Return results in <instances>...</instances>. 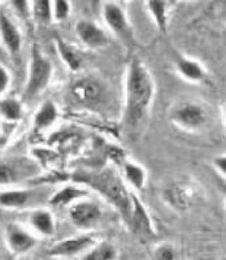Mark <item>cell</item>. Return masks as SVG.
<instances>
[{
	"label": "cell",
	"mask_w": 226,
	"mask_h": 260,
	"mask_svg": "<svg viewBox=\"0 0 226 260\" xmlns=\"http://www.w3.org/2000/svg\"><path fill=\"white\" fill-rule=\"evenodd\" d=\"M156 86L151 70L141 59L133 58L127 64L125 78L123 123L129 132H136L148 118L154 103Z\"/></svg>",
	"instance_id": "6da1fadb"
},
{
	"label": "cell",
	"mask_w": 226,
	"mask_h": 260,
	"mask_svg": "<svg viewBox=\"0 0 226 260\" xmlns=\"http://www.w3.org/2000/svg\"><path fill=\"white\" fill-rule=\"evenodd\" d=\"M80 182H85L90 188L99 192L122 218L123 223L129 224L133 210V194L113 169H103L95 173H84L76 178Z\"/></svg>",
	"instance_id": "7a4b0ae2"
},
{
	"label": "cell",
	"mask_w": 226,
	"mask_h": 260,
	"mask_svg": "<svg viewBox=\"0 0 226 260\" xmlns=\"http://www.w3.org/2000/svg\"><path fill=\"white\" fill-rule=\"evenodd\" d=\"M170 119L178 129L195 133L207 125L208 112L203 104L195 100H184L172 110Z\"/></svg>",
	"instance_id": "3957f363"
},
{
	"label": "cell",
	"mask_w": 226,
	"mask_h": 260,
	"mask_svg": "<svg viewBox=\"0 0 226 260\" xmlns=\"http://www.w3.org/2000/svg\"><path fill=\"white\" fill-rule=\"evenodd\" d=\"M102 15L106 26L114 36L118 37L127 47L135 45V35L132 29L131 21L127 17L126 10L118 2H104Z\"/></svg>",
	"instance_id": "277c9868"
},
{
	"label": "cell",
	"mask_w": 226,
	"mask_h": 260,
	"mask_svg": "<svg viewBox=\"0 0 226 260\" xmlns=\"http://www.w3.org/2000/svg\"><path fill=\"white\" fill-rule=\"evenodd\" d=\"M52 76V64L48 59L40 54L37 47H33L30 70H29V81H27L25 96L35 98L47 88Z\"/></svg>",
	"instance_id": "5b68a950"
},
{
	"label": "cell",
	"mask_w": 226,
	"mask_h": 260,
	"mask_svg": "<svg viewBox=\"0 0 226 260\" xmlns=\"http://www.w3.org/2000/svg\"><path fill=\"white\" fill-rule=\"evenodd\" d=\"M72 223L81 230L93 229L102 218V210L96 203L80 202L73 204L69 210Z\"/></svg>",
	"instance_id": "8992f818"
},
{
	"label": "cell",
	"mask_w": 226,
	"mask_h": 260,
	"mask_svg": "<svg viewBox=\"0 0 226 260\" xmlns=\"http://www.w3.org/2000/svg\"><path fill=\"white\" fill-rule=\"evenodd\" d=\"M163 198L169 206L177 211H185L192 207L196 192L188 182H174L163 190Z\"/></svg>",
	"instance_id": "52a82bcc"
},
{
	"label": "cell",
	"mask_w": 226,
	"mask_h": 260,
	"mask_svg": "<svg viewBox=\"0 0 226 260\" xmlns=\"http://www.w3.org/2000/svg\"><path fill=\"white\" fill-rule=\"evenodd\" d=\"M6 242L14 255L27 253L37 245L36 238L17 223H10L6 228Z\"/></svg>",
	"instance_id": "ba28073f"
},
{
	"label": "cell",
	"mask_w": 226,
	"mask_h": 260,
	"mask_svg": "<svg viewBox=\"0 0 226 260\" xmlns=\"http://www.w3.org/2000/svg\"><path fill=\"white\" fill-rule=\"evenodd\" d=\"M93 236H78L62 240L55 244L48 251V255L52 257H72L84 251H89L96 244Z\"/></svg>",
	"instance_id": "9c48e42d"
},
{
	"label": "cell",
	"mask_w": 226,
	"mask_h": 260,
	"mask_svg": "<svg viewBox=\"0 0 226 260\" xmlns=\"http://www.w3.org/2000/svg\"><path fill=\"white\" fill-rule=\"evenodd\" d=\"M76 33L78 39L82 41V44L86 45L90 50L104 48L109 44L107 33L92 21H86V19L78 21L76 25Z\"/></svg>",
	"instance_id": "30bf717a"
},
{
	"label": "cell",
	"mask_w": 226,
	"mask_h": 260,
	"mask_svg": "<svg viewBox=\"0 0 226 260\" xmlns=\"http://www.w3.org/2000/svg\"><path fill=\"white\" fill-rule=\"evenodd\" d=\"M127 229H131L136 234L144 236V237L155 236L154 224L149 218L148 211L145 208L144 203L136 196V193L133 194V210H132V216L129 224H127Z\"/></svg>",
	"instance_id": "8fae6325"
},
{
	"label": "cell",
	"mask_w": 226,
	"mask_h": 260,
	"mask_svg": "<svg viewBox=\"0 0 226 260\" xmlns=\"http://www.w3.org/2000/svg\"><path fill=\"white\" fill-rule=\"evenodd\" d=\"M176 70L184 80L192 84H203L207 80V70L203 64L189 56H178L176 60Z\"/></svg>",
	"instance_id": "7c38bea8"
},
{
	"label": "cell",
	"mask_w": 226,
	"mask_h": 260,
	"mask_svg": "<svg viewBox=\"0 0 226 260\" xmlns=\"http://www.w3.org/2000/svg\"><path fill=\"white\" fill-rule=\"evenodd\" d=\"M72 96L80 104H93L102 96V86L92 78H81L73 84Z\"/></svg>",
	"instance_id": "4fadbf2b"
},
{
	"label": "cell",
	"mask_w": 226,
	"mask_h": 260,
	"mask_svg": "<svg viewBox=\"0 0 226 260\" xmlns=\"http://www.w3.org/2000/svg\"><path fill=\"white\" fill-rule=\"evenodd\" d=\"M0 37H2V41L6 45V48L11 54H19L21 47H22V36H21L17 25L5 14L0 15Z\"/></svg>",
	"instance_id": "5bb4252c"
},
{
	"label": "cell",
	"mask_w": 226,
	"mask_h": 260,
	"mask_svg": "<svg viewBox=\"0 0 226 260\" xmlns=\"http://www.w3.org/2000/svg\"><path fill=\"white\" fill-rule=\"evenodd\" d=\"M123 178L126 181L127 186L135 189L137 192H140L145 188L147 184V171L140 163L132 160H125L122 165Z\"/></svg>",
	"instance_id": "9a60e30c"
},
{
	"label": "cell",
	"mask_w": 226,
	"mask_h": 260,
	"mask_svg": "<svg viewBox=\"0 0 226 260\" xmlns=\"http://www.w3.org/2000/svg\"><path fill=\"white\" fill-rule=\"evenodd\" d=\"M147 11L154 19L155 26L160 33H166L169 27V17H170V3L163 0H148L145 2Z\"/></svg>",
	"instance_id": "2e32d148"
},
{
	"label": "cell",
	"mask_w": 226,
	"mask_h": 260,
	"mask_svg": "<svg viewBox=\"0 0 226 260\" xmlns=\"http://www.w3.org/2000/svg\"><path fill=\"white\" fill-rule=\"evenodd\" d=\"M30 226L36 230L37 233L45 237L54 236L56 230L55 219L50 211L47 210H36L33 211L30 215Z\"/></svg>",
	"instance_id": "e0dca14e"
},
{
	"label": "cell",
	"mask_w": 226,
	"mask_h": 260,
	"mask_svg": "<svg viewBox=\"0 0 226 260\" xmlns=\"http://www.w3.org/2000/svg\"><path fill=\"white\" fill-rule=\"evenodd\" d=\"M86 194H88V190H85V189L77 188V186H66L62 190L55 193L54 196L50 199V204L54 207L68 206L70 203H74Z\"/></svg>",
	"instance_id": "ac0fdd59"
},
{
	"label": "cell",
	"mask_w": 226,
	"mask_h": 260,
	"mask_svg": "<svg viewBox=\"0 0 226 260\" xmlns=\"http://www.w3.org/2000/svg\"><path fill=\"white\" fill-rule=\"evenodd\" d=\"M118 251L110 241L96 242L84 256V260H117Z\"/></svg>",
	"instance_id": "d6986e66"
},
{
	"label": "cell",
	"mask_w": 226,
	"mask_h": 260,
	"mask_svg": "<svg viewBox=\"0 0 226 260\" xmlns=\"http://www.w3.org/2000/svg\"><path fill=\"white\" fill-rule=\"evenodd\" d=\"M58 110L52 102H45L40 107V110L35 115V127L36 129H45L56 121Z\"/></svg>",
	"instance_id": "ffe728a7"
},
{
	"label": "cell",
	"mask_w": 226,
	"mask_h": 260,
	"mask_svg": "<svg viewBox=\"0 0 226 260\" xmlns=\"http://www.w3.org/2000/svg\"><path fill=\"white\" fill-rule=\"evenodd\" d=\"M56 45H58V51L62 59H63V62L66 63V66H68L70 70H78V69L81 68L82 64V59L80 56L77 51L74 50L73 47L66 43L62 39H56Z\"/></svg>",
	"instance_id": "44dd1931"
},
{
	"label": "cell",
	"mask_w": 226,
	"mask_h": 260,
	"mask_svg": "<svg viewBox=\"0 0 226 260\" xmlns=\"http://www.w3.org/2000/svg\"><path fill=\"white\" fill-rule=\"evenodd\" d=\"M29 200V193L25 190H9L0 193V206L6 208H19Z\"/></svg>",
	"instance_id": "7402d4cb"
},
{
	"label": "cell",
	"mask_w": 226,
	"mask_h": 260,
	"mask_svg": "<svg viewBox=\"0 0 226 260\" xmlns=\"http://www.w3.org/2000/svg\"><path fill=\"white\" fill-rule=\"evenodd\" d=\"M0 115L7 121H18L22 117V104L19 100L7 98L0 100Z\"/></svg>",
	"instance_id": "603a6c76"
},
{
	"label": "cell",
	"mask_w": 226,
	"mask_h": 260,
	"mask_svg": "<svg viewBox=\"0 0 226 260\" xmlns=\"http://www.w3.org/2000/svg\"><path fill=\"white\" fill-rule=\"evenodd\" d=\"M33 17L39 23H50L52 17V3L47 0H36L33 2Z\"/></svg>",
	"instance_id": "cb8c5ba5"
},
{
	"label": "cell",
	"mask_w": 226,
	"mask_h": 260,
	"mask_svg": "<svg viewBox=\"0 0 226 260\" xmlns=\"http://www.w3.org/2000/svg\"><path fill=\"white\" fill-rule=\"evenodd\" d=\"M72 5L66 0H56L52 3V14L56 18V21H64L70 14Z\"/></svg>",
	"instance_id": "d4e9b609"
},
{
	"label": "cell",
	"mask_w": 226,
	"mask_h": 260,
	"mask_svg": "<svg viewBox=\"0 0 226 260\" xmlns=\"http://www.w3.org/2000/svg\"><path fill=\"white\" fill-rule=\"evenodd\" d=\"M176 249L172 244L163 242L155 251V259L156 260H176Z\"/></svg>",
	"instance_id": "484cf974"
},
{
	"label": "cell",
	"mask_w": 226,
	"mask_h": 260,
	"mask_svg": "<svg viewBox=\"0 0 226 260\" xmlns=\"http://www.w3.org/2000/svg\"><path fill=\"white\" fill-rule=\"evenodd\" d=\"M15 181V171L6 163H0V185H10Z\"/></svg>",
	"instance_id": "4316f807"
},
{
	"label": "cell",
	"mask_w": 226,
	"mask_h": 260,
	"mask_svg": "<svg viewBox=\"0 0 226 260\" xmlns=\"http://www.w3.org/2000/svg\"><path fill=\"white\" fill-rule=\"evenodd\" d=\"M9 85H10L9 72L6 70V68H3V66L0 64V96L7 90Z\"/></svg>",
	"instance_id": "83f0119b"
},
{
	"label": "cell",
	"mask_w": 226,
	"mask_h": 260,
	"mask_svg": "<svg viewBox=\"0 0 226 260\" xmlns=\"http://www.w3.org/2000/svg\"><path fill=\"white\" fill-rule=\"evenodd\" d=\"M213 165L215 170L226 178V155H218V156L214 157Z\"/></svg>",
	"instance_id": "f1b7e54d"
},
{
	"label": "cell",
	"mask_w": 226,
	"mask_h": 260,
	"mask_svg": "<svg viewBox=\"0 0 226 260\" xmlns=\"http://www.w3.org/2000/svg\"><path fill=\"white\" fill-rule=\"evenodd\" d=\"M221 189H222V193H223V198H225V202H226V181L221 184Z\"/></svg>",
	"instance_id": "f546056e"
},
{
	"label": "cell",
	"mask_w": 226,
	"mask_h": 260,
	"mask_svg": "<svg viewBox=\"0 0 226 260\" xmlns=\"http://www.w3.org/2000/svg\"><path fill=\"white\" fill-rule=\"evenodd\" d=\"M225 126H226V103H225Z\"/></svg>",
	"instance_id": "4dcf8cb0"
},
{
	"label": "cell",
	"mask_w": 226,
	"mask_h": 260,
	"mask_svg": "<svg viewBox=\"0 0 226 260\" xmlns=\"http://www.w3.org/2000/svg\"><path fill=\"white\" fill-rule=\"evenodd\" d=\"M222 260H226V256H225V257H223V259H222Z\"/></svg>",
	"instance_id": "1f68e13d"
}]
</instances>
